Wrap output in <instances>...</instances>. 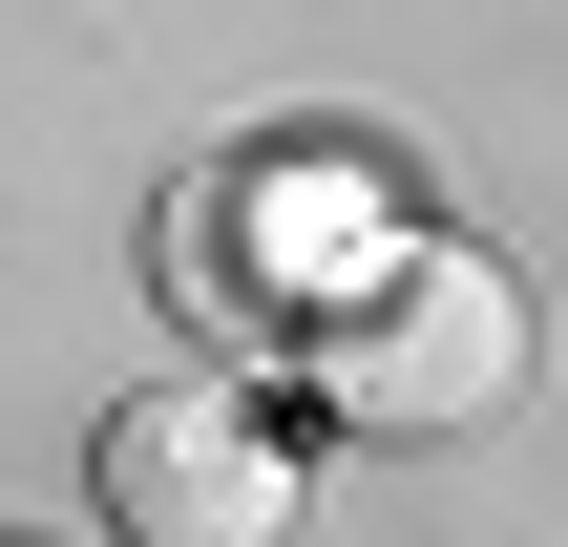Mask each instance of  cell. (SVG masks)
Returning <instances> with one entry per match:
<instances>
[{
	"label": "cell",
	"mask_w": 568,
	"mask_h": 547,
	"mask_svg": "<svg viewBox=\"0 0 568 547\" xmlns=\"http://www.w3.org/2000/svg\"><path fill=\"white\" fill-rule=\"evenodd\" d=\"M316 401L379 422V443L506 422V401H527V295H506V253H464V232H379V253L316 295Z\"/></svg>",
	"instance_id": "1"
},
{
	"label": "cell",
	"mask_w": 568,
	"mask_h": 547,
	"mask_svg": "<svg viewBox=\"0 0 568 547\" xmlns=\"http://www.w3.org/2000/svg\"><path fill=\"white\" fill-rule=\"evenodd\" d=\"M105 527L126 547H295V443H274V401H211V379L126 401V422H105Z\"/></svg>",
	"instance_id": "2"
}]
</instances>
